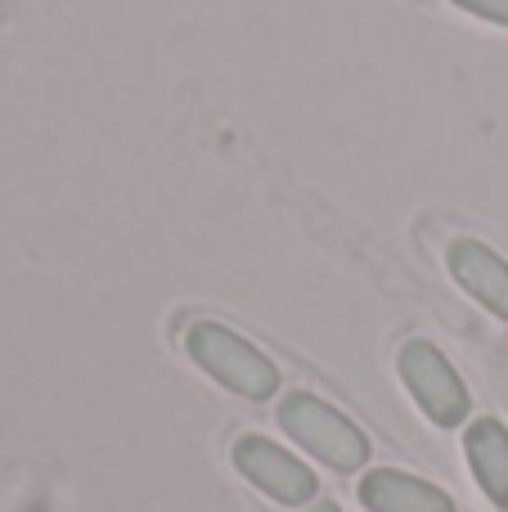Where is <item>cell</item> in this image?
<instances>
[{
	"label": "cell",
	"mask_w": 508,
	"mask_h": 512,
	"mask_svg": "<svg viewBox=\"0 0 508 512\" xmlns=\"http://www.w3.org/2000/svg\"><path fill=\"white\" fill-rule=\"evenodd\" d=\"M185 351L194 355V364L203 373H212L216 382H225L230 391L248 400H270L279 391V369L257 351L252 342H243L234 328L203 319V324L189 328Z\"/></svg>",
	"instance_id": "1"
},
{
	"label": "cell",
	"mask_w": 508,
	"mask_h": 512,
	"mask_svg": "<svg viewBox=\"0 0 508 512\" xmlns=\"http://www.w3.org/2000/svg\"><path fill=\"white\" fill-rule=\"evenodd\" d=\"M279 427L338 472H356L369 459L365 432L347 414H338L320 396H311V391H288L284 405H279Z\"/></svg>",
	"instance_id": "2"
},
{
	"label": "cell",
	"mask_w": 508,
	"mask_h": 512,
	"mask_svg": "<svg viewBox=\"0 0 508 512\" xmlns=\"http://www.w3.org/2000/svg\"><path fill=\"white\" fill-rule=\"evenodd\" d=\"M401 378H405V387H410V396L419 400V409L437 427L468 423L473 396H468V387L459 382L455 364H450L432 342H405L401 346Z\"/></svg>",
	"instance_id": "3"
},
{
	"label": "cell",
	"mask_w": 508,
	"mask_h": 512,
	"mask_svg": "<svg viewBox=\"0 0 508 512\" xmlns=\"http://www.w3.org/2000/svg\"><path fill=\"white\" fill-rule=\"evenodd\" d=\"M234 468L257 490H266L275 504H288V508L311 504L315 490H320L315 486V472L302 459H293L288 450H279L275 441H266V436H243L234 445Z\"/></svg>",
	"instance_id": "4"
},
{
	"label": "cell",
	"mask_w": 508,
	"mask_h": 512,
	"mask_svg": "<svg viewBox=\"0 0 508 512\" xmlns=\"http://www.w3.org/2000/svg\"><path fill=\"white\" fill-rule=\"evenodd\" d=\"M360 504L369 512H455V499L428 481L396 468H378L360 481Z\"/></svg>",
	"instance_id": "5"
},
{
	"label": "cell",
	"mask_w": 508,
	"mask_h": 512,
	"mask_svg": "<svg viewBox=\"0 0 508 512\" xmlns=\"http://www.w3.org/2000/svg\"><path fill=\"white\" fill-rule=\"evenodd\" d=\"M450 270H455V279L464 283L491 315H500L508 324V261L504 256H495L477 239H459V243H450Z\"/></svg>",
	"instance_id": "6"
},
{
	"label": "cell",
	"mask_w": 508,
	"mask_h": 512,
	"mask_svg": "<svg viewBox=\"0 0 508 512\" xmlns=\"http://www.w3.org/2000/svg\"><path fill=\"white\" fill-rule=\"evenodd\" d=\"M464 454L473 463L477 486L486 490L495 508H508V427L495 423V418H477L468 423L464 436Z\"/></svg>",
	"instance_id": "7"
},
{
	"label": "cell",
	"mask_w": 508,
	"mask_h": 512,
	"mask_svg": "<svg viewBox=\"0 0 508 512\" xmlns=\"http://www.w3.org/2000/svg\"><path fill=\"white\" fill-rule=\"evenodd\" d=\"M459 9H473V14L491 18V23H504L508 27V0H455Z\"/></svg>",
	"instance_id": "8"
},
{
	"label": "cell",
	"mask_w": 508,
	"mask_h": 512,
	"mask_svg": "<svg viewBox=\"0 0 508 512\" xmlns=\"http://www.w3.org/2000/svg\"><path fill=\"white\" fill-rule=\"evenodd\" d=\"M311 512H342L338 504H329V499H320V504H311Z\"/></svg>",
	"instance_id": "9"
}]
</instances>
